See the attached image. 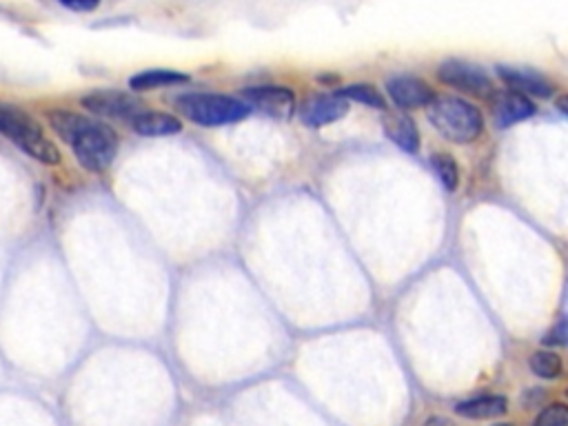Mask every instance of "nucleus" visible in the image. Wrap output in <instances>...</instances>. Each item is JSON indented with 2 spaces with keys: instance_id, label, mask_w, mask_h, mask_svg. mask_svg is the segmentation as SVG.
I'll return each instance as SVG.
<instances>
[{
  "instance_id": "f257e3e1",
  "label": "nucleus",
  "mask_w": 568,
  "mask_h": 426,
  "mask_svg": "<svg viewBox=\"0 0 568 426\" xmlns=\"http://www.w3.org/2000/svg\"><path fill=\"white\" fill-rule=\"evenodd\" d=\"M49 125L58 134V138L67 142L74 151L76 160L87 171H105L118 156V134L105 123H98L94 118H87L76 111L56 109L47 114Z\"/></svg>"
},
{
  "instance_id": "f03ea898",
  "label": "nucleus",
  "mask_w": 568,
  "mask_h": 426,
  "mask_svg": "<svg viewBox=\"0 0 568 426\" xmlns=\"http://www.w3.org/2000/svg\"><path fill=\"white\" fill-rule=\"evenodd\" d=\"M426 116H429L433 129L444 140L455 142V145H469V142L478 140L484 131L480 109L458 96L433 98V103L426 107Z\"/></svg>"
},
{
  "instance_id": "7ed1b4c3",
  "label": "nucleus",
  "mask_w": 568,
  "mask_h": 426,
  "mask_svg": "<svg viewBox=\"0 0 568 426\" xmlns=\"http://www.w3.org/2000/svg\"><path fill=\"white\" fill-rule=\"evenodd\" d=\"M0 136L12 140L18 149L27 156L54 167L60 162V151L52 140L47 138L45 129L38 120L16 105L0 103Z\"/></svg>"
},
{
  "instance_id": "20e7f679",
  "label": "nucleus",
  "mask_w": 568,
  "mask_h": 426,
  "mask_svg": "<svg viewBox=\"0 0 568 426\" xmlns=\"http://www.w3.org/2000/svg\"><path fill=\"white\" fill-rule=\"evenodd\" d=\"M176 107L185 114L191 123L200 127H225L245 120L251 114V105L245 100L209 94V91H189L176 98Z\"/></svg>"
},
{
  "instance_id": "39448f33",
  "label": "nucleus",
  "mask_w": 568,
  "mask_h": 426,
  "mask_svg": "<svg viewBox=\"0 0 568 426\" xmlns=\"http://www.w3.org/2000/svg\"><path fill=\"white\" fill-rule=\"evenodd\" d=\"M438 78L444 85L453 89H460L462 94L478 96V98H491L495 94V85L491 76L478 65L469 63V60L449 58L440 63Z\"/></svg>"
},
{
  "instance_id": "423d86ee",
  "label": "nucleus",
  "mask_w": 568,
  "mask_h": 426,
  "mask_svg": "<svg viewBox=\"0 0 568 426\" xmlns=\"http://www.w3.org/2000/svg\"><path fill=\"white\" fill-rule=\"evenodd\" d=\"M80 103H83V107L89 109L91 114L111 120H127V123L134 116H138L140 111H145L138 98L116 89H96L91 91V94L83 96Z\"/></svg>"
},
{
  "instance_id": "0eeeda50",
  "label": "nucleus",
  "mask_w": 568,
  "mask_h": 426,
  "mask_svg": "<svg viewBox=\"0 0 568 426\" xmlns=\"http://www.w3.org/2000/svg\"><path fill=\"white\" fill-rule=\"evenodd\" d=\"M242 100L251 105V109L256 107L260 111H265L271 118L287 120L296 111V94L289 87L280 85H258V87H247L242 89Z\"/></svg>"
},
{
  "instance_id": "6e6552de",
  "label": "nucleus",
  "mask_w": 568,
  "mask_h": 426,
  "mask_svg": "<svg viewBox=\"0 0 568 426\" xmlns=\"http://www.w3.org/2000/svg\"><path fill=\"white\" fill-rule=\"evenodd\" d=\"M349 114V100L342 98L338 91L336 94H318L304 100L300 107V118L307 127H327L331 123H338Z\"/></svg>"
},
{
  "instance_id": "1a4fd4ad",
  "label": "nucleus",
  "mask_w": 568,
  "mask_h": 426,
  "mask_svg": "<svg viewBox=\"0 0 568 426\" xmlns=\"http://www.w3.org/2000/svg\"><path fill=\"white\" fill-rule=\"evenodd\" d=\"M387 94L400 109H420L433 103V89L426 80L409 74H398L387 80Z\"/></svg>"
},
{
  "instance_id": "9d476101",
  "label": "nucleus",
  "mask_w": 568,
  "mask_h": 426,
  "mask_svg": "<svg viewBox=\"0 0 568 426\" xmlns=\"http://www.w3.org/2000/svg\"><path fill=\"white\" fill-rule=\"evenodd\" d=\"M491 111L495 127L506 129L515 123H522L526 118H531L537 109L529 96H524L520 91L513 89H504V91H495L491 96Z\"/></svg>"
},
{
  "instance_id": "9b49d317",
  "label": "nucleus",
  "mask_w": 568,
  "mask_h": 426,
  "mask_svg": "<svg viewBox=\"0 0 568 426\" xmlns=\"http://www.w3.org/2000/svg\"><path fill=\"white\" fill-rule=\"evenodd\" d=\"M497 76H500L509 89L520 91L524 96H537V98H549L553 94V83L540 71L524 69V67H509L500 65L497 67Z\"/></svg>"
},
{
  "instance_id": "f8f14e48",
  "label": "nucleus",
  "mask_w": 568,
  "mask_h": 426,
  "mask_svg": "<svg viewBox=\"0 0 568 426\" xmlns=\"http://www.w3.org/2000/svg\"><path fill=\"white\" fill-rule=\"evenodd\" d=\"M382 127L393 145L407 151V154H415V151L420 149L418 125H415V120L409 114H404V111H389V114H384Z\"/></svg>"
},
{
  "instance_id": "ddd939ff",
  "label": "nucleus",
  "mask_w": 568,
  "mask_h": 426,
  "mask_svg": "<svg viewBox=\"0 0 568 426\" xmlns=\"http://www.w3.org/2000/svg\"><path fill=\"white\" fill-rule=\"evenodd\" d=\"M129 127L140 136H174L182 131V123L176 116L162 114V111H147V109L131 118Z\"/></svg>"
},
{
  "instance_id": "4468645a",
  "label": "nucleus",
  "mask_w": 568,
  "mask_h": 426,
  "mask_svg": "<svg viewBox=\"0 0 568 426\" xmlns=\"http://www.w3.org/2000/svg\"><path fill=\"white\" fill-rule=\"evenodd\" d=\"M509 411V402L502 395H480L455 404V413L466 420H495Z\"/></svg>"
},
{
  "instance_id": "2eb2a0df",
  "label": "nucleus",
  "mask_w": 568,
  "mask_h": 426,
  "mask_svg": "<svg viewBox=\"0 0 568 426\" xmlns=\"http://www.w3.org/2000/svg\"><path fill=\"white\" fill-rule=\"evenodd\" d=\"M189 83V74L176 69H145L138 71L136 76L129 78L131 91H151L160 87H174Z\"/></svg>"
},
{
  "instance_id": "dca6fc26",
  "label": "nucleus",
  "mask_w": 568,
  "mask_h": 426,
  "mask_svg": "<svg viewBox=\"0 0 568 426\" xmlns=\"http://www.w3.org/2000/svg\"><path fill=\"white\" fill-rule=\"evenodd\" d=\"M338 94L342 98H347V100H353V103H360L364 107H371V109H380L384 111L387 109V100H384V96L380 94L378 89H375L373 85H367V83H358V85H349V87H344L340 89Z\"/></svg>"
},
{
  "instance_id": "f3484780",
  "label": "nucleus",
  "mask_w": 568,
  "mask_h": 426,
  "mask_svg": "<svg viewBox=\"0 0 568 426\" xmlns=\"http://www.w3.org/2000/svg\"><path fill=\"white\" fill-rule=\"evenodd\" d=\"M529 367L531 371L537 375V378H542V380H555L557 375L562 373V358L557 355L555 351H549V349H544V351H535L531 355V360H529Z\"/></svg>"
},
{
  "instance_id": "a211bd4d",
  "label": "nucleus",
  "mask_w": 568,
  "mask_h": 426,
  "mask_svg": "<svg viewBox=\"0 0 568 426\" xmlns=\"http://www.w3.org/2000/svg\"><path fill=\"white\" fill-rule=\"evenodd\" d=\"M431 167H433L435 174H438L442 187L446 191L458 189L460 169H458V162H455L453 156H449V154H433L431 156Z\"/></svg>"
},
{
  "instance_id": "6ab92c4d",
  "label": "nucleus",
  "mask_w": 568,
  "mask_h": 426,
  "mask_svg": "<svg viewBox=\"0 0 568 426\" xmlns=\"http://www.w3.org/2000/svg\"><path fill=\"white\" fill-rule=\"evenodd\" d=\"M533 426H568V407L566 404H549L537 415Z\"/></svg>"
},
{
  "instance_id": "aec40b11",
  "label": "nucleus",
  "mask_w": 568,
  "mask_h": 426,
  "mask_svg": "<svg viewBox=\"0 0 568 426\" xmlns=\"http://www.w3.org/2000/svg\"><path fill=\"white\" fill-rule=\"evenodd\" d=\"M103 0H58L60 7L69 9V12H76V14H89L94 12V9L100 7Z\"/></svg>"
},
{
  "instance_id": "412c9836",
  "label": "nucleus",
  "mask_w": 568,
  "mask_h": 426,
  "mask_svg": "<svg viewBox=\"0 0 568 426\" xmlns=\"http://www.w3.org/2000/svg\"><path fill=\"white\" fill-rule=\"evenodd\" d=\"M544 344H568V322L566 320L557 322L544 336Z\"/></svg>"
},
{
  "instance_id": "4be33fe9",
  "label": "nucleus",
  "mask_w": 568,
  "mask_h": 426,
  "mask_svg": "<svg viewBox=\"0 0 568 426\" xmlns=\"http://www.w3.org/2000/svg\"><path fill=\"white\" fill-rule=\"evenodd\" d=\"M555 107L560 109L564 116H568V94H564V96L557 98V100H555Z\"/></svg>"
},
{
  "instance_id": "5701e85b",
  "label": "nucleus",
  "mask_w": 568,
  "mask_h": 426,
  "mask_svg": "<svg viewBox=\"0 0 568 426\" xmlns=\"http://www.w3.org/2000/svg\"><path fill=\"white\" fill-rule=\"evenodd\" d=\"M424 426H453V424L446 418H431V420L424 422Z\"/></svg>"
},
{
  "instance_id": "b1692460",
  "label": "nucleus",
  "mask_w": 568,
  "mask_h": 426,
  "mask_svg": "<svg viewBox=\"0 0 568 426\" xmlns=\"http://www.w3.org/2000/svg\"><path fill=\"white\" fill-rule=\"evenodd\" d=\"M495 426H511V424H495Z\"/></svg>"
},
{
  "instance_id": "393cba45",
  "label": "nucleus",
  "mask_w": 568,
  "mask_h": 426,
  "mask_svg": "<svg viewBox=\"0 0 568 426\" xmlns=\"http://www.w3.org/2000/svg\"><path fill=\"white\" fill-rule=\"evenodd\" d=\"M566 395H568V391H566Z\"/></svg>"
}]
</instances>
